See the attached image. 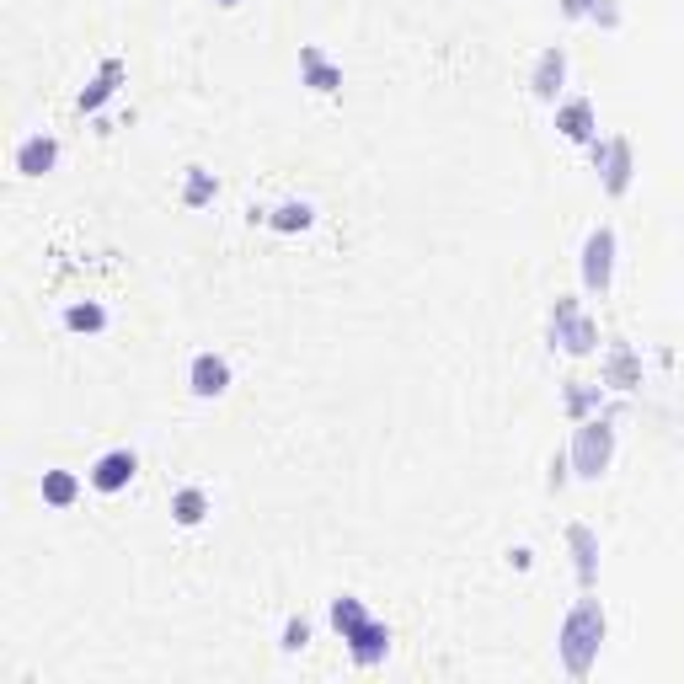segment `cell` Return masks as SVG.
<instances>
[{
    "instance_id": "ac0fdd59",
    "label": "cell",
    "mask_w": 684,
    "mask_h": 684,
    "mask_svg": "<svg viewBox=\"0 0 684 684\" xmlns=\"http://www.w3.org/2000/svg\"><path fill=\"white\" fill-rule=\"evenodd\" d=\"M65 326H70V332H102V326H107V310L102 305H70L65 310Z\"/></svg>"
},
{
    "instance_id": "8992f818",
    "label": "cell",
    "mask_w": 684,
    "mask_h": 684,
    "mask_svg": "<svg viewBox=\"0 0 684 684\" xmlns=\"http://www.w3.org/2000/svg\"><path fill=\"white\" fill-rule=\"evenodd\" d=\"M134 471H139V460L129 455V449H113V455H102L97 465H91V487L97 492H123L134 481Z\"/></svg>"
},
{
    "instance_id": "52a82bcc",
    "label": "cell",
    "mask_w": 684,
    "mask_h": 684,
    "mask_svg": "<svg viewBox=\"0 0 684 684\" xmlns=\"http://www.w3.org/2000/svg\"><path fill=\"white\" fill-rule=\"evenodd\" d=\"M59 161V139L54 134H27L17 145V171L22 177H43V171H54Z\"/></svg>"
},
{
    "instance_id": "4fadbf2b",
    "label": "cell",
    "mask_w": 684,
    "mask_h": 684,
    "mask_svg": "<svg viewBox=\"0 0 684 684\" xmlns=\"http://www.w3.org/2000/svg\"><path fill=\"white\" fill-rule=\"evenodd\" d=\"M75 497H81V481L70 471H43V503L49 508H70Z\"/></svg>"
},
{
    "instance_id": "30bf717a",
    "label": "cell",
    "mask_w": 684,
    "mask_h": 684,
    "mask_svg": "<svg viewBox=\"0 0 684 684\" xmlns=\"http://www.w3.org/2000/svg\"><path fill=\"white\" fill-rule=\"evenodd\" d=\"M556 129H562L567 139H578V145H588L594 139V102L588 97H572L556 107Z\"/></svg>"
},
{
    "instance_id": "7a4b0ae2",
    "label": "cell",
    "mask_w": 684,
    "mask_h": 684,
    "mask_svg": "<svg viewBox=\"0 0 684 684\" xmlns=\"http://www.w3.org/2000/svg\"><path fill=\"white\" fill-rule=\"evenodd\" d=\"M567 455H572V465H578V476H588V481L604 476L610 471V455H615V428L594 417L588 428H578V439H572Z\"/></svg>"
},
{
    "instance_id": "2e32d148",
    "label": "cell",
    "mask_w": 684,
    "mask_h": 684,
    "mask_svg": "<svg viewBox=\"0 0 684 684\" xmlns=\"http://www.w3.org/2000/svg\"><path fill=\"white\" fill-rule=\"evenodd\" d=\"M171 513H177V524H204V513H209V497L198 492V487H182L177 497H171Z\"/></svg>"
},
{
    "instance_id": "d6986e66",
    "label": "cell",
    "mask_w": 684,
    "mask_h": 684,
    "mask_svg": "<svg viewBox=\"0 0 684 684\" xmlns=\"http://www.w3.org/2000/svg\"><path fill=\"white\" fill-rule=\"evenodd\" d=\"M604 380L620 385V391H626V385H642V380H636V359H631V348H615V353H610V364H604Z\"/></svg>"
},
{
    "instance_id": "5bb4252c",
    "label": "cell",
    "mask_w": 684,
    "mask_h": 684,
    "mask_svg": "<svg viewBox=\"0 0 684 684\" xmlns=\"http://www.w3.org/2000/svg\"><path fill=\"white\" fill-rule=\"evenodd\" d=\"M567 540H572V551H578V583L594 588V578H599V567H594V556H599V551H594V535H588L583 524H572Z\"/></svg>"
},
{
    "instance_id": "ffe728a7",
    "label": "cell",
    "mask_w": 684,
    "mask_h": 684,
    "mask_svg": "<svg viewBox=\"0 0 684 684\" xmlns=\"http://www.w3.org/2000/svg\"><path fill=\"white\" fill-rule=\"evenodd\" d=\"M562 11H567V17H599L604 27H615V22H620L610 0H562Z\"/></svg>"
},
{
    "instance_id": "e0dca14e",
    "label": "cell",
    "mask_w": 684,
    "mask_h": 684,
    "mask_svg": "<svg viewBox=\"0 0 684 684\" xmlns=\"http://www.w3.org/2000/svg\"><path fill=\"white\" fill-rule=\"evenodd\" d=\"M364 620H369V610H364V604H359V599H332V626L342 631V642H348V636H353V631H359V626H364Z\"/></svg>"
},
{
    "instance_id": "277c9868",
    "label": "cell",
    "mask_w": 684,
    "mask_h": 684,
    "mask_svg": "<svg viewBox=\"0 0 684 684\" xmlns=\"http://www.w3.org/2000/svg\"><path fill=\"white\" fill-rule=\"evenodd\" d=\"M594 166L604 171V188L615 198L631 188V145L626 139H594Z\"/></svg>"
},
{
    "instance_id": "9c48e42d",
    "label": "cell",
    "mask_w": 684,
    "mask_h": 684,
    "mask_svg": "<svg viewBox=\"0 0 684 684\" xmlns=\"http://www.w3.org/2000/svg\"><path fill=\"white\" fill-rule=\"evenodd\" d=\"M348 647L364 668H375V663H385V652H391V631H385L380 620H364V626L348 636Z\"/></svg>"
},
{
    "instance_id": "3957f363",
    "label": "cell",
    "mask_w": 684,
    "mask_h": 684,
    "mask_svg": "<svg viewBox=\"0 0 684 684\" xmlns=\"http://www.w3.org/2000/svg\"><path fill=\"white\" fill-rule=\"evenodd\" d=\"M610 273H615V230H588V241H583V284L604 294L610 289Z\"/></svg>"
},
{
    "instance_id": "d4e9b609",
    "label": "cell",
    "mask_w": 684,
    "mask_h": 684,
    "mask_svg": "<svg viewBox=\"0 0 684 684\" xmlns=\"http://www.w3.org/2000/svg\"><path fill=\"white\" fill-rule=\"evenodd\" d=\"M225 6H236V0H225Z\"/></svg>"
},
{
    "instance_id": "9a60e30c",
    "label": "cell",
    "mask_w": 684,
    "mask_h": 684,
    "mask_svg": "<svg viewBox=\"0 0 684 684\" xmlns=\"http://www.w3.org/2000/svg\"><path fill=\"white\" fill-rule=\"evenodd\" d=\"M300 70H305V81L316 86V91H337V81H342L337 65H326L321 49H305V54H300Z\"/></svg>"
},
{
    "instance_id": "ba28073f",
    "label": "cell",
    "mask_w": 684,
    "mask_h": 684,
    "mask_svg": "<svg viewBox=\"0 0 684 684\" xmlns=\"http://www.w3.org/2000/svg\"><path fill=\"white\" fill-rule=\"evenodd\" d=\"M562 81H567V54L562 49H546V54H540V65H535V75H530L535 97L540 102H556V97H562Z\"/></svg>"
},
{
    "instance_id": "603a6c76",
    "label": "cell",
    "mask_w": 684,
    "mask_h": 684,
    "mask_svg": "<svg viewBox=\"0 0 684 684\" xmlns=\"http://www.w3.org/2000/svg\"><path fill=\"white\" fill-rule=\"evenodd\" d=\"M182 198H188L193 209H198V204H209V198H214V177H209L204 166H193V171H188V193H182Z\"/></svg>"
},
{
    "instance_id": "cb8c5ba5",
    "label": "cell",
    "mask_w": 684,
    "mask_h": 684,
    "mask_svg": "<svg viewBox=\"0 0 684 684\" xmlns=\"http://www.w3.org/2000/svg\"><path fill=\"white\" fill-rule=\"evenodd\" d=\"M310 642V626H305V620H289V626H284V642H278V647H284V652H300Z\"/></svg>"
},
{
    "instance_id": "6da1fadb",
    "label": "cell",
    "mask_w": 684,
    "mask_h": 684,
    "mask_svg": "<svg viewBox=\"0 0 684 684\" xmlns=\"http://www.w3.org/2000/svg\"><path fill=\"white\" fill-rule=\"evenodd\" d=\"M599 642H604V610L594 599H583L578 610L562 620V658H567V674H588L599 658Z\"/></svg>"
},
{
    "instance_id": "7402d4cb",
    "label": "cell",
    "mask_w": 684,
    "mask_h": 684,
    "mask_svg": "<svg viewBox=\"0 0 684 684\" xmlns=\"http://www.w3.org/2000/svg\"><path fill=\"white\" fill-rule=\"evenodd\" d=\"M588 407H599V385L572 380V385H567V412H572V417H583Z\"/></svg>"
},
{
    "instance_id": "8fae6325",
    "label": "cell",
    "mask_w": 684,
    "mask_h": 684,
    "mask_svg": "<svg viewBox=\"0 0 684 684\" xmlns=\"http://www.w3.org/2000/svg\"><path fill=\"white\" fill-rule=\"evenodd\" d=\"M118 81H123V65H118V59H107V65L91 75V86L81 91V102H75V107H81V113H97V107L118 91Z\"/></svg>"
},
{
    "instance_id": "7c38bea8",
    "label": "cell",
    "mask_w": 684,
    "mask_h": 684,
    "mask_svg": "<svg viewBox=\"0 0 684 684\" xmlns=\"http://www.w3.org/2000/svg\"><path fill=\"white\" fill-rule=\"evenodd\" d=\"M225 385H230V364L214 359V353H198V359H193V391L198 396H220Z\"/></svg>"
},
{
    "instance_id": "44dd1931",
    "label": "cell",
    "mask_w": 684,
    "mask_h": 684,
    "mask_svg": "<svg viewBox=\"0 0 684 684\" xmlns=\"http://www.w3.org/2000/svg\"><path fill=\"white\" fill-rule=\"evenodd\" d=\"M262 220H268L273 230H305L310 220H316V214H310V204H284L278 214H262Z\"/></svg>"
},
{
    "instance_id": "5b68a950",
    "label": "cell",
    "mask_w": 684,
    "mask_h": 684,
    "mask_svg": "<svg viewBox=\"0 0 684 684\" xmlns=\"http://www.w3.org/2000/svg\"><path fill=\"white\" fill-rule=\"evenodd\" d=\"M551 326H556V342H562L567 353H594V337H599V332H594V321H588V316H583V310L572 305V300L556 305Z\"/></svg>"
}]
</instances>
